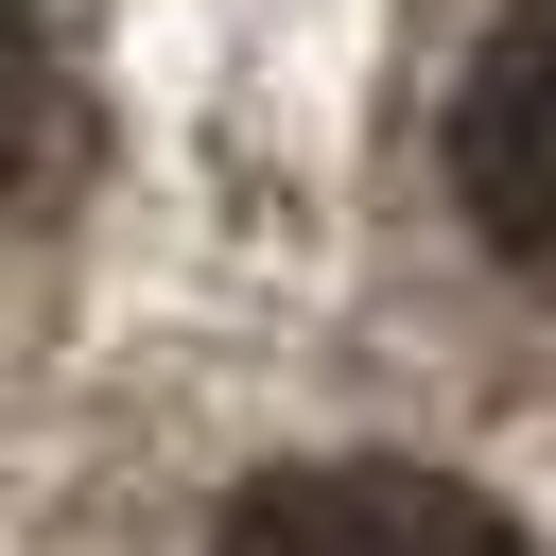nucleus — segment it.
Segmentation results:
<instances>
[{"label":"nucleus","instance_id":"1","mask_svg":"<svg viewBox=\"0 0 556 556\" xmlns=\"http://www.w3.org/2000/svg\"><path fill=\"white\" fill-rule=\"evenodd\" d=\"M452 208L486 226L504 278L556 295V0H504L486 52L452 70Z\"/></svg>","mask_w":556,"mask_h":556},{"label":"nucleus","instance_id":"2","mask_svg":"<svg viewBox=\"0 0 556 556\" xmlns=\"http://www.w3.org/2000/svg\"><path fill=\"white\" fill-rule=\"evenodd\" d=\"M208 556H521V521L469 504L452 469H278L226 504Z\"/></svg>","mask_w":556,"mask_h":556},{"label":"nucleus","instance_id":"3","mask_svg":"<svg viewBox=\"0 0 556 556\" xmlns=\"http://www.w3.org/2000/svg\"><path fill=\"white\" fill-rule=\"evenodd\" d=\"M52 139H70V87H52V17H35V0H0V208L52 174Z\"/></svg>","mask_w":556,"mask_h":556}]
</instances>
